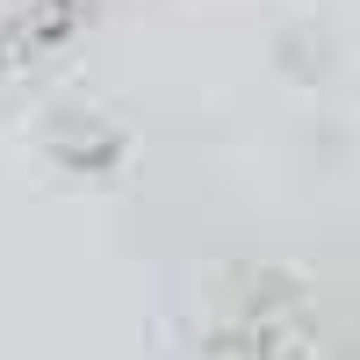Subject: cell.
<instances>
[{"instance_id": "cell-2", "label": "cell", "mask_w": 360, "mask_h": 360, "mask_svg": "<svg viewBox=\"0 0 360 360\" xmlns=\"http://www.w3.org/2000/svg\"><path fill=\"white\" fill-rule=\"evenodd\" d=\"M86 15H94V0H0V79L58 58Z\"/></svg>"}, {"instance_id": "cell-1", "label": "cell", "mask_w": 360, "mask_h": 360, "mask_svg": "<svg viewBox=\"0 0 360 360\" xmlns=\"http://www.w3.org/2000/svg\"><path fill=\"white\" fill-rule=\"evenodd\" d=\"M202 360H317L310 317H303V303H295L281 281L245 288V295H231V303H224L217 324H209Z\"/></svg>"}]
</instances>
